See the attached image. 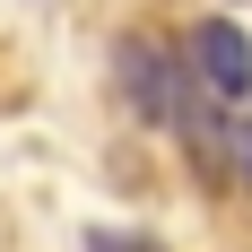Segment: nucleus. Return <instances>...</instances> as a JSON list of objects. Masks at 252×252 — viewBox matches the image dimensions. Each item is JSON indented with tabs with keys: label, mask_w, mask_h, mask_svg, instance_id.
Listing matches in <instances>:
<instances>
[{
	"label": "nucleus",
	"mask_w": 252,
	"mask_h": 252,
	"mask_svg": "<svg viewBox=\"0 0 252 252\" xmlns=\"http://www.w3.org/2000/svg\"><path fill=\"white\" fill-rule=\"evenodd\" d=\"M183 61H191V78H200L218 104H244L252 96V35L235 18H200L191 35H183Z\"/></svg>",
	"instance_id": "1"
},
{
	"label": "nucleus",
	"mask_w": 252,
	"mask_h": 252,
	"mask_svg": "<svg viewBox=\"0 0 252 252\" xmlns=\"http://www.w3.org/2000/svg\"><path fill=\"white\" fill-rule=\"evenodd\" d=\"M87 252H165L157 235H130V226H87Z\"/></svg>",
	"instance_id": "2"
},
{
	"label": "nucleus",
	"mask_w": 252,
	"mask_h": 252,
	"mask_svg": "<svg viewBox=\"0 0 252 252\" xmlns=\"http://www.w3.org/2000/svg\"><path fill=\"white\" fill-rule=\"evenodd\" d=\"M235 174L252 183V122H235Z\"/></svg>",
	"instance_id": "3"
}]
</instances>
